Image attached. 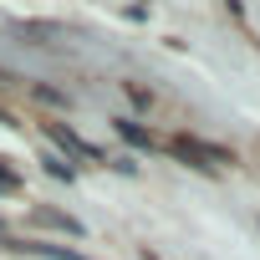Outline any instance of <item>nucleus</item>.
<instances>
[{
	"label": "nucleus",
	"mask_w": 260,
	"mask_h": 260,
	"mask_svg": "<svg viewBox=\"0 0 260 260\" xmlns=\"http://www.w3.org/2000/svg\"><path fill=\"white\" fill-rule=\"evenodd\" d=\"M169 153L174 158H184L189 169H219V164H235V153L230 148H219V143H204V138H189V133H179V138H169Z\"/></svg>",
	"instance_id": "obj_1"
},
{
	"label": "nucleus",
	"mask_w": 260,
	"mask_h": 260,
	"mask_svg": "<svg viewBox=\"0 0 260 260\" xmlns=\"http://www.w3.org/2000/svg\"><path fill=\"white\" fill-rule=\"evenodd\" d=\"M46 133H51V143L67 153V164H72V158H87V164H107V153H102V148H92L87 138H77L67 122H46Z\"/></svg>",
	"instance_id": "obj_2"
},
{
	"label": "nucleus",
	"mask_w": 260,
	"mask_h": 260,
	"mask_svg": "<svg viewBox=\"0 0 260 260\" xmlns=\"http://www.w3.org/2000/svg\"><path fill=\"white\" fill-rule=\"evenodd\" d=\"M31 219L36 224H46V230H61V235H82V219H72V214H61V209H31Z\"/></svg>",
	"instance_id": "obj_3"
},
{
	"label": "nucleus",
	"mask_w": 260,
	"mask_h": 260,
	"mask_svg": "<svg viewBox=\"0 0 260 260\" xmlns=\"http://www.w3.org/2000/svg\"><path fill=\"white\" fill-rule=\"evenodd\" d=\"M16 250H31V255H41V260H87V255H77V250H67V245H41V240L16 245Z\"/></svg>",
	"instance_id": "obj_4"
},
{
	"label": "nucleus",
	"mask_w": 260,
	"mask_h": 260,
	"mask_svg": "<svg viewBox=\"0 0 260 260\" xmlns=\"http://www.w3.org/2000/svg\"><path fill=\"white\" fill-rule=\"evenodd\" d=\"M112 127H117V133H122L127 143H133V148H153V133H148V127H138V122H127V117H117Z\"/></svg>",
	"instance_id": "obj_5"
},
{
	"label": "nucleus",
	"mask_w": 260,
	"mask_h": 260,
	"mask_svg": "<svg viewBox=\"0 0 260 260\" xmlns=\"http://www.w3.org/2000/svg\"><path fill=\"white\" fill-rule=\"evenodd\" d=\"M31 97H36V102H46V107H72V97H67V92H56V87H46V82H36V87H31Z\"/></svg>",
	"instance_id": "obj_6"
},
{
	"label": "nucleus",
	"mask_w": 260,
	"mask_h": 260,
	"mask_svg": "<svg viewBox=\"0 0 260 260\" xmlns=\"http://www.w3.org/2000/svg\"><path fill=\"white\" fill-rule=\"evenodd\" d=\"M41 164H46V174H51V179H67V184L77 179V164H67V158H41Z\"/></svg>",
	"instance_id": "obj_7"
},
{
	"label": "nucleus",
	"mask_w": 260,
	"mask_h": 260,
	"mask_svg": "<svg viewBox=\"0 0 260 260\" xmlns=\"http://www.w3.org/2000/svg\"><path fill=\"white\" fill-rule=\"evenodd\" d=\"M122 92L133 97V107H153V92H148V87H138V82H122Z\"/></svg>",
	"instance_id": "obj_8"
},
{
	"label": "nucleus",
	"mask_w": 260,
	"mask_h": 260,
	"mask_svg": "<svg viewBox=\"0 0 260 260\" xmlns=\"http://www.w3.org/2000/svg\"><path fill=\"white\" fill-rule=\"evenodd\" d=\"M0 189H21V174L6 169V158H0Z\"/></svg>",
	"instance_id": "obj_9"
}]
</instances>
